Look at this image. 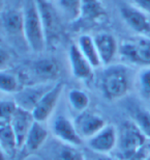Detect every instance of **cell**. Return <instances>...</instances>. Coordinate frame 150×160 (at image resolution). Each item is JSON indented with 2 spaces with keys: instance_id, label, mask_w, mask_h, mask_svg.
Returning a JSON list of instances; mask_svg holds the SVG:
<instances>
[{
  "instance_id": "5",
  "label": "cell",
  "mask_w": 150,
  "mask_h": 160,
  "mask_svg": "<svg viewBox=\"0 0 150 160\" xmlns=\"http://www.w3.org/2000/svg\"><path fill=\"white\" fill-rule=\"evenodd\" d=\"M120 14L125 24L139 37L150 38V15L134 4H122Z\"/></svg>"
},
{
  "instance_id": "20",
  "label": "cell",
  "mask_w": 150,
  "mask_h": 160,
  "mask_svg": "<svg viewBox=\"0 0 150 160\" xmlns=\"http://www.w3.org/2000/svg\"><path fill=\"white\" fill-rule=\"evenodd\" d=\"M68 102L72 108L77 112L81 113L83 111H86V109L89 106L90 103V99L88 95L85 92L81 89H71L68 92Z\"/></svg>"
},
{
  "instance_id": "6",
  "label": "cell",
  "mask_w": 150,
  "mask_h": 160,
  "mask_svg": "<svg viewBox=\"0 0 150 160\" xmlns=\"http://www.w3.org/2000/svg\"><path fill=\"white\" fill-rule=\"evenodd\" d=\"M62 91L63 84L61 82H59L53 85L49 91L45 92L43 97L40 99V101L33 107V109L31 110L34 120L44 124V122L50 119V117L52 116L57 104H58Z\"/></svg>"
},
{
  "instance_id": "22",
  "label": "cell",
  "mask_w": 150,
  "mask_h": 160,
  "mask_svg": "<svg viewBox=\"0 0 150 160\" xmlns=\"http://www.w3.org/2000/svg\"><path fill=\"white\" fill-rule=\"evenodd\" d=\"M55 160H86L78 147L61 142L55 150Z\"/></svg>"
},
{
  "instance_id": "23",
  "label": "cell",
  "mask_w": 150,
  "mask_h": 160,
  "mask_svg": "<svg viewBox=\"0 0 150 160\" xmlns=\"http://www.w3.org/2000/svg\"><path fill=\"white\" fill-rule=\"evenodd\" d=\"M20 91L19 80L12 73L5 70L0 71V92L5 94H18Z\"/></svg>"
},
{
  "instance_id": "1",
  "label": "cell",
  "mask_w": 150,
  "mask_h": 160,
  "mask_svg": "<svg viewBox=\"0 0 150 160\" xmlns=\"http://www.w3.org/2000/svg\"><path fill=\"white\" fill-rule=\"evenodd\" d=\"M133 70L126 63H112L104 69L101 76V89L108 100H118L130 91Z\"/></svg>"
},
{
  "instance_id": "25",
  "label": "cell",
  "mask_w": 150,
  "mask_h": 160,
  "mask_svg": "<svg viewBox=\"0 0 150 160\" xmlns=\"http://www.w3.org/2000/svg\"><path fill=\"white\" fill-rule=\"evenodd\" d=\"M138 89L143 98L150 100V67L142 68L137 76Z\"/></svg>"
},
{
  "instance_id": "33",
  "label": "cell",
  "mask_w": 150,
  "mask_h": 160,
  "mask_svg": "<svg viewBox=\"0 0 150 160\" xmlns=\"http://www.w3.org/2000/svg\"><path fill=\"white\" fill-rule=\"evenodd\" d=\"M149 103H150V100H149Z\"/></svg>"
},
{
  "instance_id": "12",
  "label": "cell",
  "mask_w": 150,
  "mask_h": 160,
  "mask_svg": "<svg viewBox=\"0 0 150 160\" xmlns=\"http://www.w3.org/2000/svg\"><path fill=\"white\" fill-rule=\"evenodd\" d=\"M68 60L74 77L80 80H90L93 77V67L81 53L77 44H73L69 47Z\"/></svg>"
},
{
  "instance_id": "2",
  "label": "cell",
  "mask_w": 150,
  "mask_h": 160,
  "mask_svg": "<svg viewBox=\"0 0 150 160\" xmlns=\"http://www.w3.org/2000/svg\"><path fill=\"white\" fill-rule=\"evenodd\" d=\"M23 36L33 52H41L46 46V31L36 0H25L23 8Z\"/></svg>"
},
{
  "instance_id": "28",
  "label": "cell",
  "mask_w": 150,
  "mask_h": 160,
  "mask_svg": "<svg viewBox=\"0 0 150 160\" xmlns=\"http://www.w3.org/2000/svg\"><path fill=\"white\" fill-rule=\"evenodd\" d=\"M9 59H11V56L7 51L3 48H0V71L4 70V67L8 63Z\"/></svg>"
},
{
  "instance_id": "16",
  "label": "cell",
  "mask_w": 150,
  "mask_h": 160,
  "mask_svg": "<svg viewBox=\"0 0 150 160\" xmlns=\"http://www.w3.org/2000/svg\"><path fill=\"white\" fill-rule=\"evenodd\" d=\"M0 146L11 159L16 157L19 149L15 133L9 122L0 121Z\"/></svg>"
},
{
  "instance_id": "31",
  "label": "cell",
  "mask_w": 150,
  "mask_h": 160,
  "mask_svg": "<svg viewBox=\"0 0 150 160\" xmlns=\"http://www.w3.org/2000/svg\"><path fill=\"white\" fill-rule=\"evenodd\" d=\"M2 8V0H0V11H1Z\"/></svg>"
},
{
  "instance_id": "30",
  "label": "cell",
  "mask_w": 150,
  "mask_h": 160,
  "mask_svg": "<svg viewBox=\"0 0 150 160\" xmlns=\"http://www.w3.org/2000/svg\"><path fill=\"white\" fill-rule=\"evenodd\" d=\"M96 160H117V159L111 157V156H109V155H101V157H98Z\"/></svg>"
},
{
  "instance_id": "27",
  "label": "cell",
  "mask_w": 150,
  "mask_h": 160,
  "mask_svg": "<svg viewBox=\"0 0 150 160\" xmlns=\"http://www.w3.org/2000/svg\"><path fill=\"white\" fill-rule=\"evenodd\" d=\"M132 4L150 15V0H133Z\"/></svg>"
},
{
  "instance_id": "3",
  "label": "cell",
  "mask_w": 150,
  "mask_h": 160,
  "mask_svg": "<svg viewBox=\"0 0 150 160\" xmlns=\"http://www.w3.org/2000/svg\"><path fill=\"white\" fill-rule=\"evenodd\" d=\"M147 137L133 121H125L118 131L116 146L117 157L120 160H130L146 146Z\"/></svg>"
},
{
  "instance_id": "9",
  "label": "cell",
  "mask_w": 150,
  "mask_h": 160,
  "mask_svg": "<svg viewBox=\"0 0 150 160\" xmlns=\"http://www.w3.org/2000/svg\"><path fill=\"white\" fill-rule=\"evenodd\" d=\"M52 132L54 136L63 143L74 147L82 145V137L79 135L75 123L64 116H58L54 119Z\"/></svg>"
},
{
  "instance_id": "8",
  "label": "cell",
  "mask_w": 150,
  "mask_h": 160,
  "mask_svg": "<svg viewBox=\"0 0 150 160\" xmlns=\"http://www.w3.org/2000/svg\"><path fill=\"white\" fill-rule=\"evenodd\" d=\"M74 123L79 135L82 137V139L85 138L87 140L100 132L107 125L106 121L101 116L87 110L79 113Z\"/></svg>"
},
{
  "instance_id": "29",
  "label": "cell",
  "mask_w": 150,
  "mask_h": 160,
  "mask_svg": "<svg viewBox=\"0 0 150 160\" xmlns=\"http://www.w3.org/2000/svg\"><path fill=\"white\" fill-rule=\"evenodd\" d=\"M0 160H12L8 157V155L6 154L1 146H0Z\"/></svg>"
},
{
  "instance_id": "11",
  "label": "cell",
  "mask_w": 150,
  "mask_h": 160,
  "mask_svg": "<svg viewBox=\"0 0 150 160\" xmlns=\"http://www.w3.org/2000/svg\"><path fill=\"white\" fill-rule=\"evenodd\" d=\"M101 62L104 66L112 65L115 57L119 54V45L113 34L100 32L93 37Z\"/></svg>"
},
{
  "instance_id": "19",
  "label": "cell",
  "mask_w": 150,
  "mask_h": 160,
  "mask_svg": "<svg viewBox=\"0 0 150 160\" xmlns=\"http://www.w3.org/2000/svg\"><path fill=\"white\" fill-rule=\"evenodd\" d=\"M3 24L7 32L12 34L22 33L24 31V20H23V12L11 11L7 12L3 18Z\"/></svg>"
},
{
  "instance_id": "21",
  "label": "cell",
  "mask_w": 150,
  "mask_h": 160,
  "mask_svg": "<svg viewBox=\"0 0 150 160\" xmlns=\"http://www.w3.org/2000/svg\"><path fill=\"white\" fill-rule=\"evenodd\" d=\"M35 73L44 79H55L59 75L58 65L51 59H41L34 66Z\"/></svg>"
},
{
  "instance_id": "26",
  "label": "cell",
  "mask_w": 150,
  "mask_h": 160,
  "mask_svg": "<svg viewBox=\"0 0 150 160\" xmlns=\"http://www.w3.org/2000/svg\"><path fill=\"white\" fill-rule=\"evenodd\" d=\"M18 105L16 101L11 100H0V121L9 122L14 116Z\"/></svg>"
},
{
  "instance_id": "15",
  "label": "cell",
  "mask_w": 150,
  "mask_h": 160,
  "mask_svg": "<svg viewBox=\"0 0 150 160\" xmlns=\"http://www.w3.org/2000/svg\"><path fill=\"white\" fill-rule=\"evenodd\" d=\"M52 88H48L46 89H43V88L40 86H34V88H27L25 89H22L17 94L16 98V103L18 106L23 107L27 110H32L35 104L40 101V99L43 97L44 94L48 92Z\"/></svg>"
},
{
  "instance_id": "13",
  "label": "cell",
  "mask_w": 150,
  "mask_h": 160,
  "mask_svg": "<svg viewBox=\"0 0 150 160\" xmlns=\"http://www.w3.org/2000/svg\"><path fill=\"white\" fill-rule=\"evenodd\" d=\"M48 136H49V132L44 126V124L35 121L30 131L28 132V135L20 151H24L26 154L27 153L31 154V153L38 151L47 142Z\"/></svg>"
},
{
  "instance_id": "17",
  "label": "cell",
  "mask_w": 150,
  "mask_h": 160,
  "mask_svg": "<svg viewBox=\"0 0 150 160\" xmlns=\"http://www.w3.org/2000/svg\"><path fill=\"white\" fill-rule=\"evenodd\" d=\"M105 15L101 0H82L81 17L88 21H96Z\"/></svg>"
},
{
  "instance_id": "10",
  "label": "cell",
  "mask_w": 150,
  "mask_h": 160,
  "mask_svg": "<svg viewBox=\"0 0 150 160\" xmlns=\"http://www.w3.org/2000/svg\"><path fill=\"white\" fill-rule=\"evenodd\" d=\"M34 122H35V120H34L30 110H27L20 106L17 107L9 123H11L12 131L15 133L19 151L23 147L25 139L28 135V132L30 131Z\"/></svg>"
},
{
  "instance_id": "7",
  "label": "cell",
  "mask_w": 150,
  "mask_h": 160,
  "mask_svg": "<svg viewBox=\"0 0 150 160\" xmlns=\"http://www.w3.org/2000/svg\"><path fill=\"white\" fill-rule=\"evenodd\" d=\"M118 131L113 125L107 124L100 132L88 139V147L101 155H108L114 151L117 146Z\"/></svg>"
},
{
  "instance_id": "24",
  "label": "cell",
  "mask_w": 150,
  "mask_h": 160,
  "mask_svg": "<svg viewBox=\"0 0 150 160\" xmlns=\"http://www.w3.org/2000/svg\"><path fill=\"white\" fill-rule=\"evenodd\" d=\"M132 116L134 123L147 138H150V110L139 107L133 111Z\"/></svg>"
},
{
  "instance_id": "32",
  "label": "cell",
  "mask_w": 150,
  "mask_h": 160,
  "mask_svg": "<svg viewBox=\"0 0 150 160\" xmlns=\"http://www.w3.org/2000/svg\"><path fill=\"white\" fill-rule=\"evenodd\" d=\"M145 160H150V156H148V157H147V158H146Z\"/></svg>"
},
{
  "instance_id": "4",
  "label": "cell",
  "mask_w": 150,
  "mask_h": 160,
  "mask_svg": "<svg viewBox=\"0 0 150 160\" xmlns=\"http://www.w3.org/2000/svg\"><path fill=\"white\" fill-rule=\"evenodd\" d=\"M119 55L126 65L150 67V38L135 37L119 45Z\"/></svg>"
},
{
  "instance_id": "14",
  "label": "cell",
  "mask_w": 150,
  "mask_h": 160,
  "mask_svg": "<svg viewBox=\"0 0 150 160\" xmlns=\"http://www.w3.org/2000/svg\"><path fill=\"white\" fill-rule=\"evenodd\" d=\"M77 46L79 47L80 51L84 55L85 58L93 67V69H97L101 66H103L93 37L88 36V34H82V36L79 37Z\"/></svg>"
},
{
  "instance_id": "18",
  "label": "cell",
  "mask_w": 150,
  "mask_h": 160,
  "mask_svg": "<svg viewBox=\"0 0 150 160\" xmlns=\"http://www.w3.org/2000/svg\"><path fill=\"white\" fill-rule=\"evenodd\" d=\"M57 8L66 19L75 21L81 17L82 0H55Z\"/></svg>"
}]
</instances>
